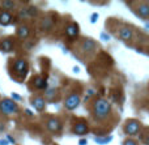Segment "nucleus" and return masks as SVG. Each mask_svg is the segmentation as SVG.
Wrapping results in <instances>:
<instances>
[{"instance_id":"1","label":"nucleus","mask_w":149,"mask_h":145,"mask_svg":"<svg viewBox=\"0 0 149 145\" xmlns=\"http://www.w3.org/2000/svg\"><path fill=\"white\" fill-rule=\"evenodd\" d=\"M111 111V105L109 101L103 98H100L94 102V106H93V115H94L95 119L102 120L110 114Z\"/></svg>"},{"instance_id":"2","label":"nucleus","mask_w":149,"mask_h":145,"mask_svg":"<svg viewBox=\"0 0 149 145\" xmlns=\"http://www.w3.org/2000/svg\"><path fill=\"white\" fill-rule=\"evenodd\" d=\"M0 111L4 115L16 114L18 111L17 103L15 101H10V99H3V101H0Z\"/></svg>"},{"instance_id":"3","label":"nucleus","mask_w":149,"mask_h":145,"mask_svg":"<svg viewBox=\"0 0 149 145\" xmlns=\"http://www.w3.org/2000/svg\"><path fill=\"white\" fill-rule=\"evenodd\" d=\"M140 131V123L137 120H127L126 126H124V132L130 136L137 135Z\"/></svg>"},{"instance_id":"4","label":"nucleus","mask_w":149,"mask_h":145,"mask_svg":"<svg viewBox=\"0 0 149 145\" xmlns=\"http://www.w3.org/2000/svg\"><path fill=\"white\" fill-rule=\"evenodd\" d=\"M80 105V96L79 94H71L65 98L64 101V107L67 110H74Z\"/></svg>"},{"instance_id":"5","label":"nucleus","mask_w":149,"mask_h":145,"mask_svg":"<svg viewBox=\"0 0 149 145\" xmlns=\"http://www.w3.org/2000/svg\"><path fill=\"white\" fill-rule=\"evenodd\" d=\"M13 68H15L16 73L20 75V77H25L26 72H28V63H26L25 60H22V59H18V60H16L15 62Z\"/></svg>"},{"instance_id":"6","label":"nucleus","mask_w":149,"mask_h":145,"mask_svg":"<svg viewBox=\"0 0 149 145\" xmlns=\"http://www.w3.org/2000/svg\"><path fill=\"white\" fill-rule=\"evenodd\" d=\"M46 126H47V128H49V131H51V132H59V131L62 130V123L58 119H55V118H50V119L47 120Z\"/></svg>"},{"instance_id":"7","label":"nucleus","mask_w":149,"mask_h":145,"mask_svg":"<svg viewBox=\"0 0 149 145\" xmlns=\"http://www.w3.org/2000/svg\"><path fill=\"white\" fill-rule=\"evenodd\" d=\"M31 105L34 106L36 110H38V111H43L45 106H46V102H45V99L42 98V97H36V98L33 99V102H31Z\"/></svg>"},{"instance_id":"8","label":"nucleus","mask_w":149,"mask_h":145,"mask_svg":"<svg viewBox=\"0 0 149 145\" xmlns=\"http://www.w3.org/2000/svg\"><path fill=\"white\" fill-rule=\"evenodd\" d=\"M65 34H67L70 38L77 37V34H79V26H77L76 24H71V25H68L67 28H65Z\"/></svg>"},{"instance_id":"9","label":"nucleus","mask_w":149,"mask_h":145,"mask_svg":"<svg viewBox=\"0 0 149 145\" xmlns=\"http://www.w3.org/2000/svg\"><path fill=\"white\" fill-rule=\"evenodd\" d=\"M73 132L76 133V135H85V133L88 132V126L82 122L77 123V124L73 127Z\"/></svg>"},{"instance_id":"10","label":"nucleus","mask_w":149,"mask_h":145,"mask_svg":"<svg viewBox=\"0 0 149 145\" xmlns=\"http://www.w3.org/2000/svg\"><path fill=\"white\" fill-rule=\"evenodd\" d=\"M81 49L84 51H93V50H95V42L93 39H85L81 44Z\"/></svg>"},{"instance_id":"11","label":"nucleus","mask_w":149,"mask_h":145,"mask_svg":"<svg viewBox=\"0 0 149 145\" xmlns=\"http://www.w3.org/2000/svg\"><path fill=\"white\" fill-rule=\"evenodd\" d=\"M119 37H120L123 41H128L132 38V30L130 28H123L119 31Z\"/></svg>"},{"instance_id":"12","label":"nucleus","mask_w":149,"mask_h":145,"mask_svg":"<svg viewBox=\"0 0 149 145\" xmlns=\"http://www.w3.org/2000/svg\"><path fill=\"white\" fill-rule=\"evenodd\" d=\"M34 86L37 89H46L47 88V81L43 77H36L34 78Z\"/></svg>"},{"instance_id":"13","label":"nucleus","mask_w":149,"mask_h":145,"mask_svg":"<svg viewBox=\"0 0 149 145\" xmlns=\"http://www.w3.org/2000/svg\"><path fill=\"white\" fill-rule=\"evenodd\" d=\"M10 21H12V16H10V13L8 12H1L0 13V25H8V24H10Z\"/></svg>"},{"instance_id":"14","label":"nucleus","mask_w":149,"mask_h":145,"mask_svg":"<svg viewBox=\"0 0 149 145\" xmlns=\"http://www.w3.org/2000/svg\"><path fill=\"white\" fill-rule=\"evenodd\" d=\"M17 35H18L20 39H26L28 35H29V28L28 26H21V28H18Z\"/></svg>"},{"instance_id":"15","label":"nucleus","mask_w":149,"mask_h":145,"mask_svg":"<svg viewBox=\"0 0 149 145\" xmlns=\"http://www.w3.org/2000/svg\"><path fill=\"white\" fill-rule=\"evenodd\" d=\"M137 13H139L140 16H141L143 18H147L149 16V7L147 4H143L139 7V9H137Z\"/></svg>"},{"instance_id":"16","label":"nucleus","mask_w":149,"mask_h":145,"mask_svg":"<svg viewBox=\"0 0 149 145\" xmlns=\"http://www.w3.org/2000/svg\"><path fill=\"white\" fill-rule=\"evenodd\" d=\"M0 47H1L3 51H10L13 47V43L10 39H4V41L1 42V44H0Z\"/></svg>"},{"instance_id":"17","label":"nucleus","mask_w":149,"mask_h":145,"mask_svg":"<svg viewBox=\"0 0 149 145\" xmlns=\"http://www.w3.org/2000/svg\"><path fill=\"white\" fill-rule=\"evenodd\" d=\"M51 25H52V22L49 20V18H45V21L42 22V28L46 29V30H50V29H51Z\"/></svg>"},{"instance_id":"18","label":"nucleus","mask_w":149,"mask_h":145,"mask_svg":"<svg viewBox=\"0 0 149 145\" xmlns=\"http://www.w3.org/2000/svg\"><path fill=\"white\" fill-rule=\"evenodd\" d=\"M1 5H3V7H5L7 9H10V8L15 7V3H13V1H3Z\"/></svg>"},{"instance_id":"19","label":"nucleus","mask_w":149,"mask_h":145,"mask_svg":"<svg viewBox=\"0 0 149 145\" xmlns=\"http://www.w3.org/2000/svg\"><path fill=\"white\" fill-rule=\"evenodd\" d=\"M111 140V137H107V139H95V141L97 143H101V144H105V143H107V141H110Z\"/></svg>"},{"instance_id":"20","label":"nucleus","mask_w":149,"mask_h":145,"mask_svg":"<svg viewBox=\"0 0 149 145\" xmlns=\"http://www.w3.org/2000/svg\"><path fill=\"white\" fill-rule=\"evenodd\" d=\"M124 145H136V143L134 140H126L124 141Z\"/></svg>"},{"instance_id":"21","label":"nucleus","mask_w":149,"mask_h":145,"mask_svg":"<svg viewBox=\"0 0 149 145\" xmlns=\"http://www.w3.org/2000/svg\"><path fill=\"white\" fill-rule=\"evenodd\" d=\"M97 18H98V15H97V13H94V15L92 16V22H95V20H97Z\"/></svg>"},{"instance_id":"22","label":"nucleus","mask_w":149,"mask_h":145,"mask_svg":"<svg viewBox=\"0 0 149 145\" xmlns=\"http://www.w3.org/2000/svg\"><path fill=\"white\" fill-rule=\"evenodd\" d=\"M79 144H80V145H85V144H86V140H80Z\"/></svg>"},{"instance_id":"23","label":"nucleus","mask_w":149,"mask_h":145,"mask_svg":"<svg viewBox=\"0 0 149 145\" xmlns=\"http://www.w3.org/2000/svg\"><path fill=\"white\" fill-rule=\"evenodd\" d=\"M0 145H7V141H5V140H0Z\"/></svg>"},{"instance_id":"24","label":"nucleus","mask_w":149,"mask_h":145,"mask_svg":"<svg viewBox=\"0 0 149 145\" xmlns=\"http://www.w3.org/2000/svg\"><path fill=\"white\" fill-rule=\"evenodd\" d=\"M12 97H13V98H16V99H20V97H18L17 94H12Z\"/></svg>"}]
</instances>
